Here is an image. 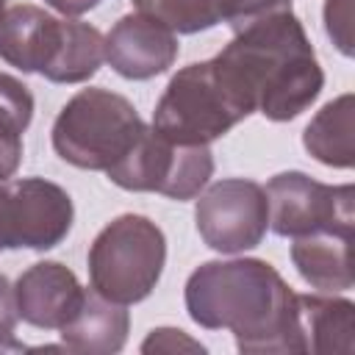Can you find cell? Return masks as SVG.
I'll return each instance as SVG.
<instances>
[{
    "label": "cell",
    "instance_id": "277c9868",
    "mask_svg": "<svg viewBox=\"0 0 355 355\" xmlns=\"http://www.w3.org/2000/svg\"><path fill=\"white\" fill-rule=\"evenodd\" d=\"M166 263L164 230L139 214L108 222L89 247V280L111 302L130 305L150 297Z\"/></svg>",
    "mask_w": 355,
    "mask_h": 355
},
{
    "label": "cell",
    "instance_id": "7c38bea8",
    "mask_svg": "<svg viewBox=\"0 0 355 355\" xmlns=\"http://www.w3.org/2000/svg\"><path fill=\"white\" fill-rule=\"evenodd\" d=\"M67 19H55L39 6H14L0 19V58L22 72H50L61 44Z\"/></svg>",
    "mask_w": 355,
    "mask_h": 355
},
{
    "label": "cell",
    "instance_id": "30bf717a",
    "mask_svg": "<svg viewBox=\"0 0 355 355\" xmlns=\"http://www.w3.org/2000/svg\"><path fill=\"white\" fill-rule=\"evenodd\" d=\"M178 39L164 22L147 14H125L105 36V61L128 80H150L178 58Z\"/></svg>",
    "mask_w": 355,
    "mask_h": 355
},
{
    "label": "cell",
    "instance_id": "9a60e30c",
    "mask_svg": "<svg viewBox=\"0 0 355 355\" xmlns=\"http://www.w3.org/2000/svg\"><path fill=\"white\" fill-rule=\"evenodd\" d=\"M349 239L352 236H338V233H311L294 239L291 261L300 277L319 291L352 288Z\"/></svg>",
    "mask_w": 355,
    "mask_h": 355
},
{
    "label": "cell",
    "instance_id": "ffe728a7",
    "mask_svg": "<svg viewBox=\"0 0 355 355\" xmlns=\"http://www.w3.org/2000/svg\"><path fill=\"white\" fill-rule=\"evenodd\" d=\"M17 302H14V286L6 275H0V349H22V344L11 341L17 327Z\"/></svg>",
    "mask_w": 355,
    "mask_h": 355
},
{
    "label": "cell",
    "instance_id": "603a6c76",
    "mask_svg": "<svg viewBox=\"0 0 355 355\" xmlns=\"http://www.w3.org/2000/svg\"><path fill=\"white\" fill-rule=\"evenodd\" d=\"M3 14H6V0H0V19H3Z\"/></svg>",
    "mask_w": 355,
    "mask_h": 355
},
{
    "label": "cell",
    "instance_id": "9c48e42d",
    "mask_svg": "<svg viewBox=\"0 0 355 355\" xmlns=\"http://www.w3.org/2000/svg\"><path fill=\"white\" fill-rule=\"evenodd\" d=\"M197 233L216 252H244L263 241L269 227V202L261 183L225 178L214 183L194 208Z\"/></svg>",
    "mask_w": 355,
    "mask_h": 355
},
{
    "label": "cell",
    "instance_id": "d6986e66",
    "mask_svg": "<svg viewBox=\"0 0 355 355\" xmlns=\"http://www.w3.org/2000/svg\"><path fill=\"white\" fill-rule=\"evenodd\" d=\"M283 11H291V0H236L233 3V17H230V28L233 31H241L258 19H266V17H275V14H283Z\"/></svg>",
    "mask_w": 355,
    "mask_h": 355
},
{
    "label": "cell",
    "instance_id": "44dd1931",
    "mask_svg": "<svg viewBox=\"0 0 355 355\" xmlns=\"http://www.w3.org/2000/svg\"><path fill=\"white\" fill-rule=\"evenodd\" d=\"M175 352V349H191V352H202L205 347L191 341L189 336H183V330L175 327H158L150 333V338L141 344V352Z\"/></svg>",
    "mask_w": 355,
    "mask_h": 355
},
{
    "label": "cell",
    "instance_id": "2e32d148",
    "mask_svg": "<svg viewBox=\"0 0 355 355\" xmlns=\"http://www.w3.org/2000/svg\"><path fill=\"white\" fill-rule=\"evenodd\" d=\"M352 111H355L352 94H341V97L330 100L327 105H322V111H316V116L308 122V128L302 133V144L319 164L336 166V169L352 166V161H355Z\"/></svg>",
    "mask_w": 355,
    "mask_h": 355
},
{
    "label": "cell",
    "instance_id": "4fadbf2b",
    "mask_svg": "<svg viewBox=\"0 0 355 355\" xmlns=\"http://www.w3.org/2000/svg\"><path fill=\"white\" fill-rule=\"evenodd\" d=\"M128 327H130V316L125 305L111 302L92 288V291H83L80 308L61 327V341L72 352L111 355L125 347Z\"/></svg>",
    "mask_w": 355,
    "mask_h": 355
},
{
    "label": "cell",
    "instance_id": "52a82bcc",
    "mask_svg": "<svg viewBox=\"0 0 355 355\" xmlns=\"http://www.w3.org/2000/svg\"><path fill=\"white\" fill-rule=\"evenodd\" d=\"M263 191L269 202V227L277 236H352L355 189L349 183L327 186L305 172H280L266 183Z\"/></svg>",
    "mask_w": 355,
    "mask_h": 355
},
{
    "label": "cell",
    "instance_id": "5bb4252c",
    "mask_svg": "<svg viewBox=\"0 0 355 355\" xmlns=\"http://www.w3.org/2000/svg\"><path fill=\"white\" fill-rule=\"evenodd\" d=\"M302 349L305 352H341L355 349V305L344 297L322 294H297Z\"/></svg>",
    "mask_w": 355,
    "mask_h": 355
},
{
    "label": "cell",
    "instance_id": "3957f363",
    "mask_svg": "<svg viewBox=\"0 0 355 355\" xmlns=\"http://www.w3.org/2000/svg\"><path fill=\"white\" fill-rule=\"evenodd\" d=\"M144 130L147 125L128 97L108 89H83L55 116L53 150L78 169L108 172L130 155Z\"/></svg>",
    "mask_w": 355,
    "mask_h": 355
},
{
    "label": "cell",
    "instance_id": "5b68a950",
    "mask_svg": "<svg viewBox=\"0 0 355 355\" xmlns=\"http://www.w3.org/2000/svg\"><path fill=\"white\" fill-rule=\"evenodd\" d=\"M247 116L250 114L225 89L214 61H200L172 75L155 105L153 130L175 144L208 147Z\"/></svg>",
    "mask_w": 355,
    "mask_h": 355
},
{
    "label": "cell",
    "instance_id": "ac0fdd59",
    "mask_svg": "<svg viewBox=\"0 0 355 355\" xmlns=\"http://www.w3.org/2000/svg\"><path fill=\"white\" fill-rule=\"evenodd\" d=\"M324 28L327 36L344 55H352V0H327L324 3Z\"/></svg>",
    "mask_w": 355,
    "mask_h": 355
},
{
    "label": "cell",
    "instance_id": "7402d4cb",
    "mask_svg": "<svg viewBox=\"0 0 355 355\" xmlns=\"http://www.w3.org/2000/svg\"><path fill=\"white\" fill-rule=\"evenodd\" d=\"M47 6H53L55 11H61L64 17H78L92 11L94 6H100V0H44Z\"/></svg>",
    "mask_w": 355,
    "mask_h": 355
},
{
    "label": "cell",
    "instance_id": "8fae6325",
    "mask_svg": "<svg viewBox=\"0 0 355 355\" xmlns=\"http://www.w3.org/2000/svg\"><path fill=\"white\" fill-rule=\"evenodd\" d=\"M83 291L72 269L58 261H39L17 277L14 302L22 322L39 330H61L80 308Z\"/></svg>",
    "mask_w": 355,
    "mask_h": 355
},
{
    "label": "cell",
    "instance_id": "e0dca14e",
    "mask_svg": "<svg viewBox=\"0 0 355 355\" xmlns=\"http://www.w3.org/2000/svg\"><path fill=\"white\" fill-rule=\"evenodd\" d=\"M33 119L31 89L8 72H0V180L14 178L22 161V133Z\"/></svg>",
    "mask_w": 355,
    "mask_h": 355
},
{
    "label": "cell",
    "instance_id": "6da1fadb",
    "mask_svg": "<svg viewBox=\"0 0 355 355\" xmlns=\"http://www.w3.org/2000/svg\"><path fill=\"white\" fill-rule=\"evenodd\" d=\"M183 297L189 316L205 330H230L239 352H305L297 294L261 258L205 261Z\"/></svg>",
    "mask_w": 355,
    "mask_h": 355
},
{
    "label": "cell",
    "instance_id": "7a4b0ae2",
    "mask_svg": "<svg viewBox=\"0 0 355 355\" xmlns=\"http://www.w3.org/2000/svg\"><path fill=\"white\" fill-rule=\"evenodd\" d=\"M211 61L236 103L247 114L258 111L272 122L300 116L324 86L313 44L291 11L236 31Z\"/></svg>",
    "mask_w": 355,
    "mask_h": 355
},
{
    "label": "cell",
    "instance_id": "ba28073f",
    "mask_svg": "<svg viewBox=\"0 0 355 355\" xmlns=\"http://www.w3.org/2000/svg\"><path fill=\"white\" fill-rule=\"evenodd\" d=\"M67 189L44 178L0 180V250H53L72 230Z\"/></svg>",
    "mask_w": 355,
    "mask_h": 355
},
{
    "label": "cell",
    "instance_id": "8992f818",
    "mask_svg": "<svg viewBox=\"0 0 355 355\" xmlns=\"http://www.w3.org/2000/svg\"><path fill=\"white\" fill-rule=\"evenodd\" d=\"M105 175L125 191H155L172 200H191L214 175V155L202 144H175L147 125L130 155Z\"/></svg>",
    "mask_w": 355,
    "mask_h": 355
}]
</instances>
